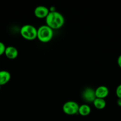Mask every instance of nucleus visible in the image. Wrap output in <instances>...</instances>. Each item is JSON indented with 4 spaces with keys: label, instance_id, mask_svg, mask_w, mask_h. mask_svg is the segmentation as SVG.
I'll return each mask as SVG.
<instances>
[{
    "label": "nucleus",
    "instance_id": "obj_7",
    "mask_svg": "<svg viewBox=\"0 0 121 121\" xmlns=\"http://www.w3.org/2000/svg\"><path fill=\"white\" fill-rule=\"evenodd\" d=\"M109 91L107 87L105 86H100L95 89V95L96 98L104 99L109 95Z\"/></svg>",
    "mask_w": 121,
    "mask_h": 121
},
{
    "label": "nucleus",
    "instance_id": "obj_13",
    "mask_svg": "<svg viewBox=\"0 0 121 121\" xmlns=\"http://www.w3.org/2000/svg\"><path fill=\"white\" fill-rule=\"evenodd\" d=\"M5 48L6 47L4 44L2 42H1V41H0V56L4 54Z\"/></svg>",
    "mask_w": 121,
    "mask_h": 121
},
{
    "label": "nucleus",
    "instance_id": "obj_11",
    "mask_svg": "<svg viewBox=\"0 0 121 121\" xmlns=\"http://www.w3.org/2000/svg\"><path fill=\"white\" fill-rule=\"evenodd\" d=\"M93 104L94 106L98 110L103 109L106 106V102L105 100L104 99H100V98H96Z\"/></svg>",
    "mask_w": 121,
    "mask_h": 121
},
{
    "label": "nucleus",
    "instance_id": "obj_16",
    "mask_svg": "<svg viewBox=\"0 0 121 121\" xmlns=\"http://www.w3.org/2000/svg\"><path fill=\"white\" fill-rule=\"evenodd\" d=\"M1 86H0V90H1Z\"/></svg>",
    "mask_w": 121,
    "mask_h": 121
},
{
    "label": "nucleus",
    "instance_id": "obj_6",
    "mask_svg": "<svg viewBox=\"0 0 121 121\" xmlns=\"http://www.w3.org/2000/svg\"><path fill=\"white\" fill-rule=\"evenodd\" d=\"M50 11L45 6L40 5L36 7L34 10V15L38 18H46Z\"/></svg>",
    "mask_w": 121,
    "mask_h": 121
},
{
    "label": "nucleus",
    "instance_id": "obj_9",
    "mask_svg": "<svg viewBox=\"0 0 121 121\" xmlns=\"http://www.w3.org/2000/svg\"><path fill=\"white\" fill-rule=\"evenodd\" d=\"M11 79V74L7 70L0 71V86L6 85Z\"/></svg>",
    "mask_w": 121,
    "mask_h": 121
},
{
    "label": "nucleus",
    "instance_id": "obj_14",
    "mask_svg": "<svg viewBox=\"0 0 121 121\" xmlns=\"http://www.w3.org/2000/svg\"><path fill=\"white\" fill-rule=\"evenodd\" d=\"M117 65H118L119 67L121 69V54L120 56H119L118 58H117Z\"/></svg>",
    "mask_w": 121,
    "mask_h": 121
},
{
    "label": "nucleus",
    "instance_id": "obj_4",
    "mask_svg": "<svg viewBox=\"0 0 121 121\" xmlns=\"http://www.w3.org/2000/svg\"><path fill=\"white\" fill-rule=\"evenodd\" d=\"M79 105L76 102L67 101L63 105L62 111L68 115H74L78 113Z\"/></svg>",
    "mask_w": 121,
    "mask_h": 121
},
{
    "label": "nucleus",
    "instance_id": "obj_12",
    "mask_svg": "<svg viewBox=\"0 0 121 121\" xmlns=\"http://www.w3.org/2000/svg\"><path fill=\"white\" fill-rule=\"evenodd\" d=\"M116 95L118 99H121V84L119 85L116 87Z\"/></svg>",
    "mask_w": 121,
    "mask_h": 121
},
{
    "label": "nucleus",
    "instance_id": "obj_8",
    "mask_svg": "<svg viewBox=\"0 0 121 121\" xmlns=\"http://www.w3.org/2000/svg\"><path fill=\"white\" fill-rule=\"evenodd\" d=\"M4 54L8 59L13 60L17 57L19 55V52L15 47L10 46L6 47Z\"/></svg>",
    "mask_w": 121,
    "mask_h": 121
},
{
    "label": "nucleus",
    "instance_id": "obj_3",
    "mask_svg": "<svg viewBox=\"0 0 121 121\" xmlns=\"http://www.w3.org/2000/svg\"><path fill=\"white\" fill-rule=\"evenodd\" d=\"M37 29L31 24H26L22 26L20 29V34L24 39L28 41L37 39Z\"/></svg>",
    "mask_w": 121,
    "mask_h": 121
},
{
    "label": "nucleus",
    "instance_id": "obj_5",
    "mask_svg": "<svg viewBox=\"0 0 121 121\" xmlns=\"http://www.w3.org/2000/svg\"><path fill=\"white\" fill-rule=\"evenodd\" d=\"M82 98L87 103H93L96 99L95 90L91 87H87L83 90L82 92Z\"/></svg>",
    "mask_w": 121,
    "mask_h": 121
},
{
    "label": "nucleus",
    "instance_id": "obj_10",
    "mask_svg": "<svg viewBox=\"0 0 121 121\" xmlns=\"http://www.w3.org/2000/svg\"><path fill=\"white\" fill-rule=\"evenodd\" d=\"M91 113V108L87 104H83L79 106L78 113L83 117H86Z\"/></svg>",
    "mask_w": 121,
    "mask_h": 121
},
{
    "label": "nucleus",
    "instance_id": "obj_15",
    "mask_svg": "<svg viewBox=\"0 0 121 121\" xmlns=\"http://www.w3.org/2000/svg\"><path fill=\"white\" fill-rule=\"evenodd\" d=\"M117 104L119 106L121 107V99H118L117 100Z\"/></svg>",
    "mask_w": 121,
    "mask_h": 121
},
{
    "label": "nucleus",
    "instance_id": "obj_2",
    "mask_svg": "<svg viewBox=\"0 0 121 121\" xmlns=\"http://www.w3.org/2000/svg\"><path fill=\"white\" fill-rule=\"evenodd\" d=\"M53 30L47 25H43L37 28V39L42 43H48L52 39Z\"/></svg>",
    "mask_w": 121,
    "mask_h": 121
},
{
    "label": "nucleus",
    "instance_id": "obj_1",
    "mask_svg": "<svg viewBox=\"0 0 121 121\" xmlns=\"http://www.w3.org/2000/svg\"><path fill=\"white\" fill-rule=\"evenodd\" d=\"M45 20L46 25L53 30L59 29L65 23V18L62 14L56 11H50Z\"/></svg>",
    "mask_w": 121,
    "mask_h": 121
}]
</instances>
